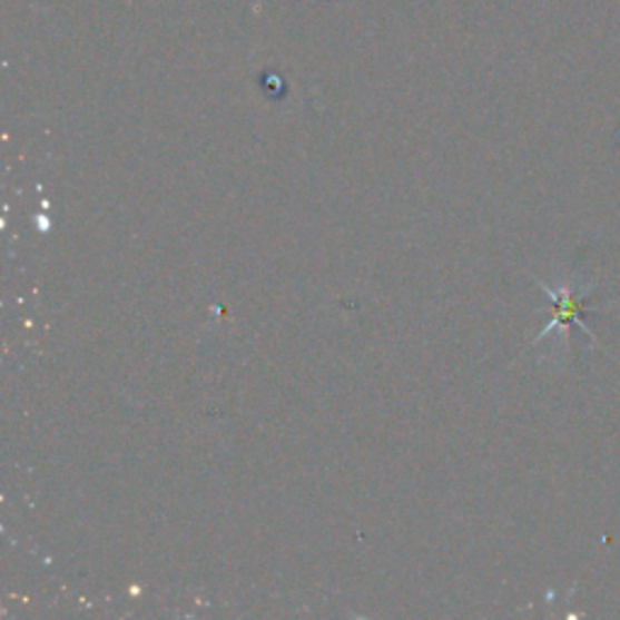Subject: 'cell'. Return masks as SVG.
I'll list each match as a JSON object with an SVG mask.
<instances>
[{
  "instance_id": "obj_1",
  "label": "cell",
  "mask_w": 620,
  "mask_h": 620,
  "mask_svg": "<svg viewBox=\"0 0 620 620\" xmlns=\"http://www.w3.org/2000/svg\"><path fill=\"white\" fill-rule=\"evenodd\" d=\"M543 292L548 294V298L553 301V321L545 325L543 333L535 337V342H541L550 335H560L562 342L568 344V327L570 325H580L582 333L587 337L594 339V333L584 325L582 321V308H584V298L589 294V288L594 284H582V286H574V284H560V286H548L543 284Z\"/></svg>"
}]
</instances>
